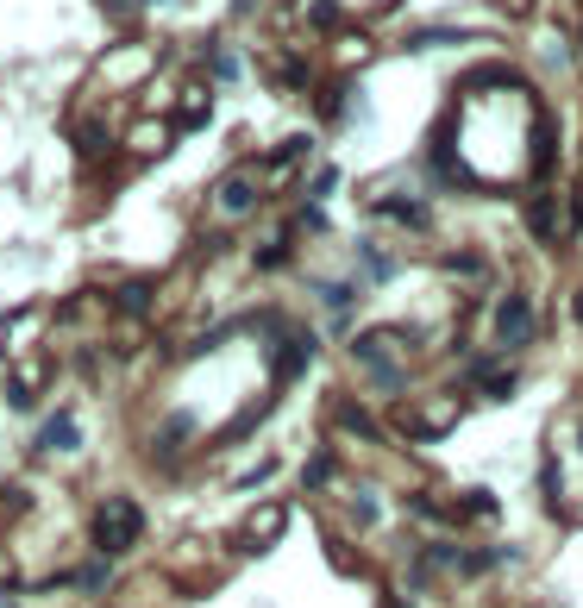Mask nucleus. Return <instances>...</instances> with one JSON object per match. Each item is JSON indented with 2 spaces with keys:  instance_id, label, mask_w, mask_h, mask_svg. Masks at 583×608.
I'll return each instance as SVG.
<instances>
[{
  "instance_id": "nucleus-1",
  "label": "nucleus",
  "mask_w": 583,
  "mask_h": 608,
  "mask_svg": "<svg viewBox=\"0 0 583 608\" xmlns=\"http://www.w3.org/2000/svg\"><path fill=\"white\" fill-rule=\"evenodd\" d=\"M138 533H145V508H138L132 496H107L95 508V521H88V540H95L101 558H126L138 546Z\"/></svg>"
},
{
  "instance_id": "nucleus-2",
  "label": "nucleus",
  "mask_w": 583,
  "mask_h": 608,
  "mask_svg": "<svg viewBox=\"0 0 583 608\" xmlns=\"http://www.w3.org/2000/svg\"><path fill=\"white\" fill-rule=\"evenodd\" d=\"M489 333H496V352H521V345L540 333V308H533V295H527V289H508V295L496 301Z\"/></svg>"
},
{
  "instance_id": "nucleus-3",
  "label": "nucleus",
  "mask_w": 583,
  "mask_h": 608,
  "mask_svg": "<svg viewBox=\"0 0 583 608\" xmlns=\"http://www.w3.org/2000/svg\"><path fill=\"white\" fill-rule=\"evenodd\" d=\"M76 446H82V420L69 414V408H57V414L32 433V452H38V458H57V452H76Z\"/></svg>"
},
{
  "instance_id": "nucleus-4",
  "label": "nucleus",
  "mask_w": 583,
  "mask_h": 608,
  "mask_svg": "<svg viewBox=\"0 0 583 608\" xmlns=\"http://www.w3.org/2000/svg\"><path fill=\"white\" fill-rule=\"evenodd\" d=\"M289 527V502H258L245 514V533H239V546L245 552H264V540H276V533Z\"/></svg>"
},
{
  "instance_id": "nucleus-5",
  "label": "nucleus",
  "mask_w": 583,
  "mask_h": 608,
  "mask_svg": "<svg viewBox=\"0 0 583 608\" xmlns=\"http://www.w3.org/2000/svg\"><path fill=\"white\" fill-rule=\"evenodd\" d=\"M527 232H533L540 245H558V239H565V220H558V195H552V189H540V195L527 201Z\"/></svg>"
},
{
  "instance_id": "nucleus-6",
  "label": "nucleus",
  "mask_w": 583,
  "mask_h": 608,
  "mask_svg": "<svg viewBox=\"0 0 583 608\" xmlns=\"http://www.w3.org/2000/svg\"><path fill=\"white\" fill-rule=\"evenodd\" d=\"M214 207H220V214H226V220H245V214H251V207H258V189H251V182H245V176H226V182H220V189H214Z\"/></svg>"
},
{
  "instance_id": "nucleus-7",
  "label": "nucleus",
  "mask_w": 583,
  "mask_h": 608,
  "mask_svg": "<svg viewBox=\"0 0 583 608\" xmlns=\"http://www.w3.org/2000/svg\"><path fill=\"white\" fill-rule=\"evenodd\" d=\"M276 345H283V339H276ZM314 358V339L308 333H289V345H283V352H270V370H276V377H301V364H308Z\"/></svg>"
},
{
  "instance_id": "nucleus-8",
  "label": "nucleus",
  "mask_w": 583,
  "mask_h": 608,
  "mask_svg": "<svg viewBox=\"0 0 583 608\" xmlns=\"http://www.w3.org/2000/svg\"><path fill=\"white\" fill-rule=\"evenodd\" d=\"M151 295H157L151 276H132V283L113 289V308H120V314H151Z\"/></svg>"
},
{
  "instance_id": "nucleus-9",
  "label": "nucleus",
  "mask_w": 583,
  "mask_h": 608,
  "mask_svg": "<svg viewBox=\"0 0 583 608\" xmlns=\"http://www.w3.org/2000/svg\"><path fill=\"white\" fill-rule=\"evenodd\" d=\"M326 420H333V427H345V433H358V439H377V433H383L358 402H333V408H326Z\"/></svg>"
},
{
  "instance_id": "nucleus-10",
  "label": "nucleus",
  "mask_w": 583,
  "mask_h": 608,
  "mask_svg": "<svg viewBox=\"0 0 583 608\" xmlns=\"http://www.w3.org/2000/svg\"><path fill=\"white\" fill-rule=\"evenodd\" d=\"M552 157H558V126H552V113H540V126H533V176H546Z\"/></svg>"
},
{
  "instance_id": "nucleus-11",
  "label": "nucleus",
  "mask_w": 583,
  "mask_h": 608,
  "mask_svg": "<svg viewBox=\"0 0 583 608\" xmlns=\"http://www.w3.org/2000/svg\"><path fill=\"white\" fill-rule=\"evenodd\" d=\"M126 145H132L138 157H157L163 145H170V126H163V120H145V126H138V132L126 138Z\"/></svg>"
},
{
  "instance_id": "nucleus-12",
  "label": "nucleus",
  "mask_w": 583,
  "mask_h": 608,
  "mask_svg": "<svg viewBox=\"0 0 583 608\" xmlns=\"http://www.w3.org/2000/svg\"><path fill=\"white\" fill-rule=\"evenodd\" d=\"M270 76H276V88H308V63L301 57H276Z\"/></svg>"
},
{
  "instance_id": "nucleus-13",
  "label": "nucleus",
  "mask_w": 583,
  "mask_h": 608,
  "mask_svg": "<svg viewBox=\"0 0 583 608\" xmlns=\"http://www.w3.org/2000/svg\"><path fill=\"white\" fill-rule=\"evenodd\" d=\"M107 76H145V51H113L107 57Z\"/></svg>"
},
{
  "instance_id": "nucleus-14",
  "label": "nucleus",
  "mask_w": 583,
  "mask_h": 608,
  "mask_svg": "<svg viewBox=\"0 0 583 608\" xmlns=\"http://www.w3.org/2000/svg\"><path fill=\"white\" fill-rule=\"evenodd\" d=\"M320 301H326V308H333V314H352V283H320Z\"/></svg>"
},
{
  "instance_id": "nucleus-15",
  "label": "nucleus",
  "mask_w": 583,
  "mask_h": 608,
  "mask_svg": "<svg viewBox=\"0 0 583 608\" xmlns=\"http://www.w3.org/2000/svg\"><path fill=\"white\" fill-rule=\"evenodd\" d=\"M308 26H314V32H333V26H339V0H314V7H308Z\"/></svg>"
},
{
  "instance_id": "nucleus-16",
  "label": "nucleus",
  "mask_w": 583,
  "mask_h": 608,
  "mask_svg": "<svg viewBox=\"0 0 583 608\" xmlns=\"http://www.w3.org/2000/svg\"><path fill=\"white\" fill-rule=\"evenodd\" d=\"M289 264V239H264V251H258V270H283Z\"/></svg>"
},
{
  "instance_id": "nucleus-17",
  "label": "nucleus",
  "mask_w": 583,
  "mask_h": 608,
  "mask_svg": "<svg viewBox=\"0 0 583 608\" xmlns=\"http://www.w3.org/2000/svg\"><path fill=\"white\" fill-rule=\"evenodd\" d=\"M464 514H483V521H496V496H489V489H471V496H464Z\"/></svg>"
},
{
  "instance_id": "nucleus-18",
  "label": "nucleus",
  "mask_w": 583,
  "mask_h": 608,
  "mask_svg": "<svg viewBox=\"0 0 583 608\" xmlns=\"http://www.w3.org/2000/svg\"><path fill=\"white\" fill-rule=\"evenodd\" d=\"M207 63H214V82H239V57H232V51H214Z\"/></svg>"
},
{
  "instance_id": "nucleus-19",
  "label": "nucleus",
  "mask_w": 583,
  "mask_h": 608,
  "mask_svg": "<svg viewBox=\"0 0 583 608\" xmlns=\"http://www.w3.org/2000/svg\"><path fill=\"white\" fill-rule=\"evenodd\" d=\"M182 126H207V88H195V95H189V113H182Z\"/></svg>"
},
{
  "instance_id": "nucleus-20",
  "label": "nucleus",
  "mask_w": 583,
  "mask_h": 608,
  "mask_svg": "<svg viewBox=\"0 0 583 608\" xmlns=\"http://www.w3.org/2000/svg\"><path fill=\"white\" fill-rule=\"evenodd\" d=\"M333 471H339V464H333V458H326V452H320V458L308 464V489H320V483H326V477H333Z\"/></svg>"
},
{
  "instance_id": "nucleus-21",
  "label": "nucleus",
  "mask_w": 583,
  "mask_h": 608,
  "mask_svg": "<svg viewBox=\"0 0 583 608\" xmlns=\"http://www.w3.org/2000/svg\"><path fill=\"white\" fill-rule=\"evenodd\" d=\"M107 583V565H88V571H76V590H101Z\"/></svg>"
},
{
  "instance_id": "nucleus-22",
  "label": "nucleus",
  "mask_w": 583,
  "mask_h": 608,
  "mask_svg": "<svg viewBox=\"0 0 583 608\" xmlns=\"http://www.w3.org/2000/svg\"><path fill=\"white\" fill-rule=\"evenodd\" d=\"M333 189H339V170H320V176H314V201H320V195H333Z\"/></svg>"
},
{
  "instance_id": "nucleus-23",
  "label": "nucleus",
  "mask_w": 583,
  "mask_h": 608,
  "mask_svg": "<svg viewBox=\"0 0 583 608\" xmlns=\"http://www.w3.org/2000/svg\"><path fill=\"white\" fill-rule=\"evenodd\" d=\"M571 320L583 326V289H571Z\"/></svg>"
},
{
  "instance_id": "nucleus-24",
  "label": "nucleus",
  "mask_w": 583,
  "mask_h": 608,
  "mask_svg": "<svg viewBox=\"0 0 583 608\" xmlns=\"http://www.w3.org/2000/svg\"><path fill=\"white\" fill-rule=\"evenodd\" d=\"M377 608H408V602H402V596H383V602H377Z\"/></svg>"
}]
</instances>
